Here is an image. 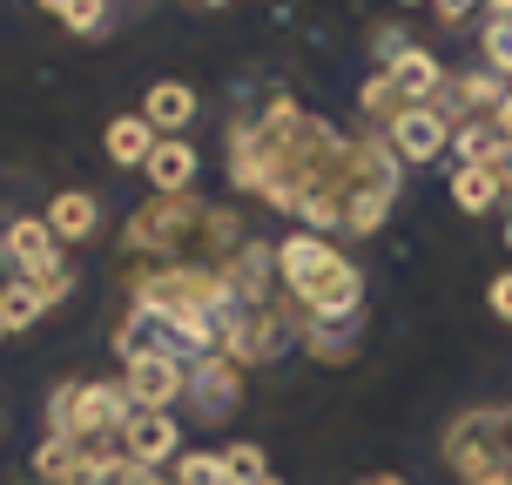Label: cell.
Returning a JSON list of instances; mask_svg holds the SVG:
<instances>
[{"label":"cell","instance_id":"12","mask_svg":"<svg viewBox=\"0 0 512 485\" xmlns=\"http://www.w3.org/2000/svg\"><path fill=\"white\" fill-rule=\"evenodd\" d=\"M499 189H506V169H492V162H459V176H452V203L465 216H486L499 203Z\"/></svg>","mask_w":512,"mask_h":485},{"label":"cell","instance_id":"3","mask_svg":"<svg viewBox=\"0 0 512 485\" xmlns=\"http://www.w3.org/2000/svg\"><path fill=\"white\" fill-rule=\"evenodd\" d=\"M445 459L459 465L465 479H492V472H506V459H512L506 411H465L459 425L445 432Z\"/></svg>","mask_w":512,"mask_h":485},{"label":"cell","instance_id":"32","mask_svg":"<svg viewBox=\"0 0 512 485\" xmlns=\"http://www.w3.org/2000/svg\"><path fill=\"white\" fill-rule=\"evenodd\" d=\"M0 337H7V331H0Z\"/></svg>","mask_w":512,"mask_h":485},{"label":"cell","instance_id":"15","mask_svg":"<svg viewBox=\"0 0 512 485\" xmlns=\"http://www.w3.org/2000/svg\"><path fill=\"white\" fill-rule=\"evenodd\" d=\"M155 142H162V135H155L142 115H115V122H108V155H115L122 169H142L155 155Z\"/></svg>","mask_w":512,"mask_h":485},{"label":"cell","instance_id":"9","mask_svg":"<svg viewBox=\"0 0 512 485\" xmlns=\"http://www.w3.org/2000/svg\"><path fill=\"white\" fill-rule=\"evenodd\" d=\"M384 75L398 81V95H405L411 108H432V102H438V88H445V68H438L425 48H398Z\"/></svg>","mask_w":512,"mask_h":485},{"label":"cell","instance_id":"27","mask_svg":"<svg viewBox=\"0 0 512 485\" xmlns=\"http://www.w3.org/2000/svg\"><path fill=\"white\" fill-rule=\"evenodd\" d=\"M472 485H512V472H492V479H472Z\"/></svg>","mask_w":512,"mask_h":485},{"label":"cell","instance_id":"6","mask_svg":"<svg viewBox=\"0 0 512 485\" xmlns=\"http://www.w3.org/2000/svg\"><path fill=\"white\" fill-rule=\"evenodd\" d=\"M189 398H196V418H230L243 405V371H236L230 351H209L189 371Z\"/></svg>","mask_w":512,"mask_h":485},{"label":"cell","instance_id":"8","mask_svg":"<svg viewBox=\"0 0 512 485\" xmlns=\"http://www.w3.org/2000/svg\"><path fill=\"white\" fill-rule=\"evenodd\" d=\"M176 438H182L176 411H135V418L122 425V452H128L135 465H149V472H155V465L176 452Z\"/></svg>","mask_w":512,"mask_h":485},{"label":"cell","instance_id":"29","mask_svg":"<svg viewBox=\"0 0 512 485\" xmlns=\"http://www.w3.org/2000/svg\"><path fill=\"white\" fill-rule=\"evenodd\" d=\"M203 7H223V0H203Z\"/></svg>","mask_w":512,"mask_h":485},{"label":"cell","instance_id":"10","mask_svg":"<svg viewBox=\"0 0 512 485\" xmlns=\"http://www.w3.org/2000/svg\"><path fill=\"white\" fill-rule=\"evenodd\" d=\"M155 182V196H189V182H196V149L182 142V135H162L155 142V155L142 162Z\"/></svg>","mask_w":512,"mask_h":485},{"label":"cell","instance_id":"11","mask_svg":"<svg viewBox=\"0 0 512 485\" xmlns=\"http://www.w3.org/2000/svg\"><path fill=\"white\" fill-rule=\"evenodd\" d=\"M95 223H102V203L88 196V189H61L48 203V230L61 236V243H81V236H95Z\"/></svg>","mask_w":512,"mask_h":485},{"label":"cell","instance_id":"21","mask_svg":"<svg viewBox=\"0 0 512 485\" xmlns=\"http://www.w3.org/2000/svg\"><path fill=\"white\" fill-rule=\"evenodd\" d=\"M176 485H223V452H182Z\"/></svg>","mask_w":512,"mask_h":485},{"label":"cell","instance_id":"26","mask_svg":"<svg viewBox=\"0 0 512 485\" xmlns=\"http://www.w3.org/2000/svg\"><path fill=\"white\" fill-rule=\"evenodd\" d=\"M492 128H499V142H512V88H506V102L492 108Z\"/></svg>","mask_w":512,"mask_h":485},{"label":"cell","instance_id":"18","mask_svg":"<svg viewBox=\"0 0 512 485\" xmlns=\"http://www.w3.org/2000/svg\"><path fill=\"white\" fill-rule=\"evenodd\" d=\"M405 108L411 102L398 95V81H391V75H371V81H364V115H384V128H391Z\"/></svg>","mask_w":512,"mask_h":485},{"label":"cell","instance_id":"33","mask_svg":"<svg viewBox=\"0 0 512 485\" xmlns=\"http://www.w3.org/2000/svg\"><path fill=\"white\" fill-rule=\"evenodd\" d=\"M405 7H411V0H405Z\"/></svg>","mask_w":512,"mask_h":485},{"label":"cell","instance_id":"28","mask_svg":"<svg viewBox=\"0 0 512 485\" xmlns=\"http://www.w3.org/2000/svg\"><path fill=\"white\" fill-rule=\"evenodd\" d=\"M486 7H492V14H512V0H486Z\"/></svg>","mask_w":512,"mask_h":485},{"label":"cell","instance_id":"25","mask_svg":"<svg viewBox=\"0 0 512 485\" xmlns=\"http://www.w3.org/2000/svg\"><path fill=\"white\" fill-rule=\"evenodd\" d=\"M432 7H438V21L459 27V21H472V7H479V0H432Z\"/></svg>","mask_w":512,"mask_h":485},{"label":"cell","instance_id":"1","mask_svg":"<svg viewBox=\"0 0 512 485\" xmlns=\"http://www.w3.org/2000/svg\"><path fill=\"white\" fill-rule=\"evenodd\" d=\"M277 270H283V290L310 310L317 331H331V317H337V324L358 317L364 277L331 250V236H283V243H277Z\"/></svg>","mask_w":512,"mask_h":485},{"label":"cell","instance_id":"13","mask_svg":"<svg viewBox=\"0 0 512 485\" xmlns=\"http://www.w3.org/2000/svg\"><path fill=\"white\" fill-rule=\"evenodd\" d=\"M88 459H95V445H75V438H48L41 452H34V472L48 485H81L88 479Z\"/></svg>","mask_w":512,"mask_h":485},{"label":"cell","instance_id":"31","mask_svg":"<svg viewBox=\"0 0 512 485\" xmlns=\"http://www.w3.org/2000/svg\"><path fill=\"white\" fill-rule=\"evenodd\" d=\"M263 485H283V479H263Z\"/></svg>","mask_w":512,"mask_h":485},{"label":"cell","instance_id":"16","mask_svg":"<svg viewBox=\"0 0 512 485\" xmlns=\"http://www.w3.org/2000/svg\"><path fill=\"white\" fill-rule=\"evenodd\" d=\"M54 297L41 290L34 277H14V283H0V331H27L41 310H48Z\"/></svg>","mask_w":512,"mask_h":485},{"label":"cell","instance_id":"5","mask_svg":"<svg viewBox=\"0 0 512 485\" xmlns=\"http://www.w3.org/2000/svg\"><path fill=\"white\" fill-rule=\"evenodd\" d=\"M122 391L135 398V411H169L176 398H189V371L169 351H142V358H128Z\"/></svg>","mask_w":512,"mask_h":485},{"label":"cell","instance_id":"19","mask_svg":"<svg viewBox=\"0 0 512 485\" xmlns=\"http://www.w3.org/2000/svg\"><path fill=\"white\" fill-rule=\"evenodd\" d=\"M452 149H459L465 162H492V155H499V135H492V122H459L452 128Z\"/></svg>","mask_w":512,"mask_h":485},{"label":"cell","instance_id":"30","mask_svg":"<svg viewBox=\"0 0 512 485\" xmlns=\"http://www.w3.org/2000/svg\"><path fill=\"white\" fill-rule=\"evenodd\" d=\"M506 432H512V411H506Z\"/></svg>","mask_w":512,"mask_h":485},{"label":"cell","instance_id":"7","mask_svg":"<svg viewBox=\"0 0 512 485\" xmlns=\"http://www.w3.org/2000/svg\"><path fill=\"white\" fill-rule=\"evenodd\" d=\"M384 142H391L398 162H438V149L452 142V122H445L438 108H405L398 122L384 128Z\"/></svg>","mask_w":512,"mask_h":485},{"label":"cell","instance_id":"22","mask_svg":"<svg viewBox=\"0 0 512 485\" xmlns=\"http://www.w3.org/2000/svg\"><path fill=\"white\" fill-rule=\"evenodd\" d=\"M486 61H492V75H512V14L486 21Z\"/></svg>","mask_w":512,"mask_h":485},{"label":"cell","instance_id":"20","mask_svg":"<svg viewBox=\"0 0 512 485\" xmlns=\"http://www.w3.org/2000/svg\"><path fill=\"white\" fill-rule=\"evenodd\" d=\"M270 472H263V452L256 445H230L223 452V485H263Z\"/></svg>","mask_w":512,"mask_h":485},{"label":"cell","instance_id":"4","mask_svg":"<svg viewBox=\"0 0 512 485\" xmlns=\"http://www.w3.org/2000/svg\"><path fill=\"white\" fill-rule=\"evenodd\" d=\"M7 256L21 263V277H34L54 304L68 297V270H61V236L48 230V216H14L7 223Z\"/></svg>","mask_w":512,"mask_h":485},{"label":"cell","instance_id":"23","mask_svg":"<svg viewBox=\"0 0 512 485\" xmlns=\"http://www.w3.org/2000/svg\"><path fill=\"white\" fill-rule=\"evenodd\" d=\"M54 14H61V21L75 27V34H95V27L108 21V0H61Z\"/></svg>","mask_w":512,"mask_h":485},{"label":"cell","instance_id":"17","mask_svg":"<svg viewBox=\"0 0 512 485\" xmlns=\"http://www.w3.org/2000/svg\"><path fill=\"white\" fill-rule=\"evenodd\" d=\"M81 485H155V472H149V465H135L128 452H95Z\"/></svg>","mask_w":512,"mask_h":485},{"label":"cell","instance_id":"14","mask_svg":"<svg viewBox=\"0 0 512 485\" xmlns=\"http://www.w3.org/2000/svg\"><path fill=\"white\" fill-rule=\"evenodd\" d=\"M189 115H196V95H189L182 81H155L149 95H142V122H149L155 135H169V128H189Z\"/></svg>","mask_w":512,"mask_h":485},{"label":"cell","instance_id":"24","mask_svg":"<svg viewBox=\"0 0 512 485\" xmlns=\"http://www.w3.org/2000/svg\"><path fill=\"white\" fill-rule=\"evenodd\" d=\"M492 317H506V324H512V270H506V277H492Z\"/></svg>","mask_w":512,"mask_h":485},{"label":"cell","instance_id":"2","mask_svg":"<svg viewBox=\"0 0 512 485\" xmlns=\"http://www.w3.org/2000/svg\"><path fill=\"white\" fill-rule=\"evenodd\" d=\"M128 418H135V398L115 384H61L48 398V438H75V445L122 432Z\"/></svg>","mask_w":512,"mask_h":485}]
</instances>
